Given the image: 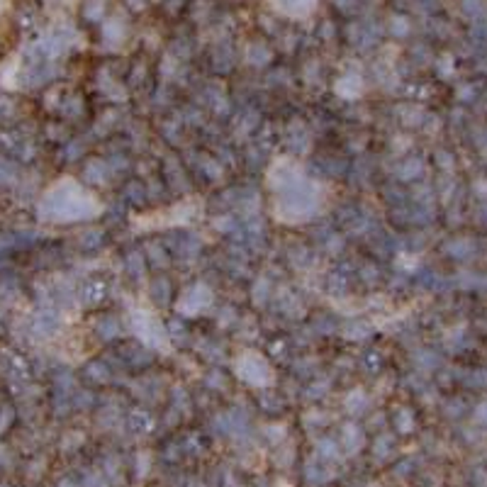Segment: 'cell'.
Here are the masks:
<instances>
[{
    "instance_id": "obj_1",
    "label": "cell",
    "mask_w": 487,
    "mask_h": 487,
    "mask_svg": "<svg viewBox=\"0 0 487 487\" xmlns=\"http://www.w3.org/2000/svg\"><path fill=\"white\" fill-rule=\"evenodd\" d=\"M98 331H105L103 339H112V336L117 334V324H115L112 319H105V322L98 326Z\"/></svg>"
}]
</instances>
